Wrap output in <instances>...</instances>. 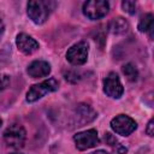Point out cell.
Here are the masks:
<instances>
[{
	"label": "cell",
	"instance_id": "cell-1",
	"mask_svg": "<svg viewBox=\"0 0 154 154\" xmlns=\"http://www.w3.org/2000/svg\"><path fill=\"white\" fill-rule=\"evenodd\" d=\"M54 6H55L54 1L31 0L26 4V13L35 24H43L48 19Z\"/></svg>",
	"mask_w": 154,
	"mask_h": 154
},
{
	"label": "cell",
	"instance_id": "cell-2",
	"mask_svg": "<svg viewBox=\"0 0 154 154\" xmlns=\"http://www.w3.org/2000/svg\"><path fill=\"white\" fill-rule=\"evenodd\" d=\"M59 88V83L55 78H48L38 84H34L30 87V89L26 93L25 100L29 103H32L40 99H42L46 94L48 93H53L55 90H58Z\"/></svg>",
	"mask_w": 154,
	"mask_h": 154
},
{
	"label": "cell",
	"instance_id": "cell-3",
	"mask_svg": "<svg viewBox=\"0 0 154 154\" xmlns=\"http://www.w3.org/2000/svg\"><path fill=\"white\" fill-rule=\"evenodd\" d=\"M108 11L109 4L106 0H89L83 4V14L91 20L105 17Z\"/></svg>",
	"mask_w": 154,
	"mask_h": 154
},
{
	"label": "cell",
	"instance_id": "cell-4",
	"mask_svg": "<svg viewBox=\"0 0 154 154\" xmlns=\"http://www.w3.org/2000/svg\"><path fill=\"white\" fill-rule=\"evenodd\" d=\"M26 131L19 124L10 125L4 132V141L12 148H22L25 143Z\"/></svg>",
	"mask_w": 154,
	"mask_h": 154
},
{
	"label": "cell",
	"instance_id": "cell-5",
	"mask_svg": "<svg viewBox=\"0 0 154 154\" xmlns=\"http://www.w3.org/2000/svg\"><path fill=\"white\" fill-rule=\"evenodd\" d=\"M112 130L122 136H129L137 129V123L126 114H118L111 120Z\"/></svg>",
	"mask_w": 154,
	"mask_h": 154
},
{
	"label": "cell",
	"instance_id": "cell-6",
	"mask_svg": "<svg viewBox=\"0 0 154 154\" xmlns=\"http://www.w3.org/2000/svg\"><path fill=\"white\" fill-rule=\"evenodd\" d=\"M88 43L85 41H81L71 46L66 52V59L70 64L75 66H79L87 63L88 59Z\"/></svg>",
	"mask_w": 154,
	"mask_h": 154
},
{
	"label": "cell",
	"instance_id": "cell-7",
	"mask_svg": "<svg viewBox=\"0 0 154 154\" xmlns=\"http://www.w3.org/2000/svg\"><path fill=\"white\" fill-rule=\"evenodd\" d=\"M73 141L78 150H87L99 144L100 140L97 136V131L95 129H89L85 131L77 132L73 135Z\"/></svg>",
	"mask_w": 154,
	"mask_h": 154
},
{
	"label": "cell",
	"instance_id": "cell-8",
	"mask_svg": "<svg viewBox=\"0 0 154 154\" xmlns=\"http://www.w3.org/2000/svg\"><path fill=\"white\" fill-rule=\"evenodd\" d=\"M103 91L107 96L112 99H119L122 97L124 93V88L122 85V82L116 72H109L105 79H103Z\"/></svg>",
	"mask_w": 154,
	"mask_h": 154
},
{
	"label": "cell",
	"instance_id": "cell-9",
	"mask_svg": "<svg viewBox=\"0 0 154 154\" xmlns=\"http://www.w3.org/2000/svg\"><path fill=\"white\" fill-rule=\"evenodd\" d=\"M16 45H17V48L23 54H26V55H30L38 49V42L34 37H31L30 35L24 34V32H20L17 35Z\"/></svg>",
	"mask_w": 154,
	"mask_h": 154
},
{
	"label": "cell",
	"instance_id": "cell-10",
	"mask_svg": "<svg viewBox=\"0 0 154 154\" xmlns=\"http://www.w3.org/2000/svg\"><path fill=\"white\" fill-rule=\"evenodd\" d=\"M26 72L32 78L46 77L51 73V65L45 60H34L29 64Z\"/></svg>",
	"mask_w": 154,
	"mask_h": 154
},
{
	"label": "cell",
	"instance_id": "cell-11",
	"mask_svg": "<svg viewBox=\"0 0 154 154\" xmlns=\"http://www.w3.org/2000/svg\"><path fill=\"white\" fill-rule=\"evenodd\" d=\"M76 116H77V122L79 123L81 126L85 123H90L91 120H94L96 118V112L90 106L79 103L76 108Z\"/></svg>",
	"mask_w": 154,
	"mask_h": 154
},
{
	"label": "cell",
	"instance_id": "cell-12",
	"mask_svg": "<svg viewBox=\"0 0 154 154\" xmlns=\"http://www.w3.org/2000/svg\"><path fill=\"white\" fill-rule=\"evenodd\" d=\"M128 29H129V23L123 17H116L111 19L108 23V31L112 32L113 35H123L128 31Z\"/></svg>",
	"mask_w": 154,
	"mask_h": 154
},
{
	"label": "cell",
	"instance_id": "cell-13",
	"mask_svg": "<svg viewBox=\"0 0 154 154\" xmlns=\"http://www.w3.org/2000/svg\"><path fill=\"white\" fill-rule=\"evenodd\" d=\"M153 26H154V17L152 13H146L141 17L137 29L141 32H149V36L153 37Z\"/></svg>",
	"mask_w": 154,
	"mask_h": 154
},
{
	"label": "cell",
	"instance_id": "cell-14",
	"mask_svg": "<svg viewBox=\"0 0 154 154\" xmlns=\"http://www.w3.org/2000/svg\"><path fill=\"white\" fill-rule=\"evenodd\" d=\"M105 142H106L109 147H112L118 154H125V153L128 152L126 147H124V146L116 138V136H113L111 132H106V134H105Z\"/></svg>",
	"mask_w": 154,
	"mask_h": 154
},
{
	"label": "cell",
	"instance_id": "cell-15",
	"mask_svg": "<svg viewBox=\"0 0 154 154\" xmlns=\"http://www.w3.org/2000/svg\"><path fill=\"white\" fill-rule=\"evenodd\" d=\"M122 71H123L124 76L128 78V81H130V82H135V81H137L138 71H137V69H136L132 64H130V63L125 64V65L122 67Z\"/></svg>",
	"mask_w": 154,
	"mask_h": 154
},
{
	"label": "cell",
	"instance_id": "cell-16",
	"mask_svg": "<svg viewBox=\"0 0 154 154\" xmlns=\"http://www.w3.org/2000/svg\"><path fill=\"white\" fill-rule=\"evenodd\" d=\"M136 2L135 1H129V0H125L122 2V8L124 12L129 13V14H135L136 13Z\"/></svg>",
	"mask_w": 154,
	"mask_h": 154
},
{
	"label": "cell",
	"instance_id": "cell-17",
	"mask_svg": "<svg viewBox=\"0 0 154 154\" xmlns=\"http://www.w3.org/2000/svg\"><path fill=\"white\" fill-rule=\"evenodd\" d=\"M10 81H11V78H10L8 75L0 72V91L4 90V89H6V88L8 87Z\"/></svg>",
	"mask_w": 154,
	"mask_h": 154
},
{
	"label": "cell",
	"instance_id": "cell-18",
	"mask_svg": "<svg viewBox=\"0 0 154 154\" xmlns=\"http://www.w3.org/2000/svg\"><path fill=\"white\" fill-rule=\"evenodd\" d=\"M153 124H154V123H153V119H150V120L148 122L147 128H146V132H147V135L150 136V137H153V135H154V131H153L154 125H153Z\"/></svg>",
	"mask_w": 154,
	"mask_h": 154
},
{
	"label": "cell",
	"instance_id": "cell-19",
	"mask_svg": "<svg viewBox=\"0 0 154 154\" xmlns=\"http://www.w3.org/2000/svg\"><path fill=\"white\" fill-rule=\"evenodd\" d=\"M90 154H109V153H107V152L103 150V149H99V150H95V152H93V153H90Z\"/></svg>",
	"mask_w": 154,
	"mask_h": 154
},
{
	"label": "cell",
	"instance_id": "cell-20",
	"mask_svg": "<svg viewBox=\"0 0 154 154\" xmlns=\"http://www.w3.org/2000/svg\"><path fill=\"white\" fill-rule=\"evenodd\" d=\"M4 29H5V25H4V22L0 19V35L4 32Z\"/></svg>",
	"mask_w": 154,
	"mask_h": 154
},
{
	"label": "cell",
	"instance_id": "cell-21",
	"mask_svg": "<svg viewBox=\"0 0 154 154\" xmlns=\"http://www.w3.org/2000/svg\"><path fill=\"white\" fill-rule=\"evenodd\" d=\"M1 124H2V120H1V118H0V126H1Z\"/></svg>",
	"mask_w": 154,
	"mask_h": 154
},
{
	"label": "cell",
	"instance_id": "cell-22",
	"mask_svg": "<svg viewBox=\"0 0 154 154\" xmlns=\"http://www.w3.org/2000/svg\"><path fill=\"white\" fill-rule=\"evenodd\" d=\"M10 154H19V153H10Z\"/></svg>",
	"mask_w": 154,
	"mask_h": 154
}]
</instances>
